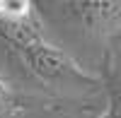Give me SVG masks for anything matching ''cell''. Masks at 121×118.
Instances as JSON below:
<instances>
[{
  "label": "cell",
  "instance_id": "cell-1",
  "mask_svg": "<svg viewBox=\"0 0 121 118\" xmlns=\"http://www.w3.org/2000/svg\"><path fill=\"white\" fill-rule=\"evenodd\" d=\"M22 60L36 77L53 84H65V87H92L97 84V77L85 72L65 51L46 43L44 39L32 41L22 48H17Z\"/></svg>",
  "mask_w": 121,
  "mask_h": 118
},
{
  "label": "cell",
  "instance_id": "cell-2",
  "mask_svg": "<svg viewBox=\"0 0 121 118\" xmlns=\"http://www.w3.org/2000/svg\"><path fill=\"white\" fill-rule=\"evenodd\" d=\"M70 12L78 22L90 31H109L121 24V3H107V0H82V3H68Z\"/></svg>",
  "mask_w": 121,
  "mask_h": 118
},
{
  "label": "cell",
  "instance_id": "cell-3",
  "mask_svg": "<svg viewBox=\"0 0 121 118\" xmlns=\"http://www.w3.org/2000/svg\"><path fill=\"white\" fill-rule=\"evenodd\" d=\"M32 19L29 0H0V22H24Z\"/></svg>",
  "mask_w": 121,
  "mask_h": 118
},
{
  "label": "cell",
  "instance_id": "cell-4",
  "mask_svg": "<svg viewBox=\"0 0 121 118\" xmlns=\"http://www.w3.org/2000/svg\"><path fill=\"white\" fill-rule=\"evenodd\" d=\"M102 118H121V99H119V94L114 89L109 92V106H107Z\"/></svg>",
  "mask_w": 121,
  "mask_h": 118
},
{
  "label": "cell",
  "instance_id": "cell-5",
  "mask_svg": "<svg viewBox=\"0 0 121 118\" xmlns=\"http://www.w3.org/2000/svg\"><path fill=\"white\" fill-rule=\"evenodd\" d=\"M7 101V84L3 82V77H0V106Z\"/></svg>",
  "mask_w": 121,
  "mask_h": 118
},
{
  "label": "cell",
  "instance_id": "cell-6",
  "mask_svg": "<svg viewBox=\"0 0 121 118\" xmlns=\"http://www.w3.org/2000/svg\"><path fill=\"white\" fill-rule=\"evenodd\" d=\"M119 58H121V51H119Z\"/></svg>",
  "mask_w": 121,
  "mask_h": 118
}]
</instances>
